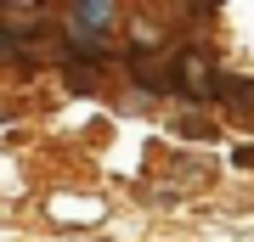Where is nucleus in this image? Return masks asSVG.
Masks as SVG:
<instances>
[{
    "label": "nucleus",
    "instance_id": "f257e3e1",
    "mask_svg": "<svg viewBox=\"0 0 254 242\" xmlns=\"http://www.w3.org/2000/svg\"><path fill=\"white\" fill-rule=\"evenodd\" d=\"M215 68L203 62L198 51H175V90H192V96H215Z\"/></svg>",
    "mask_w": 254,
    "mask_h": 242
},
{
    "label": "nucleus",
    "instance_id": "f03ea898",
    "mask_svg": "<svg viewBox=\"0 0 254 242\" xmlns=\"http://www.w3.org/2000/svg\"><path fill=\"white\" fill-rule=\"evenodd\" d=\"M136 79L147 90H175V56H136Z\"/></svg>",
    "mask_w": 254,
    "mask_h": 242
},
{
    "label": "nucleus",
    "instance_id": "7ed1b4c3",
    "mask_svg": "<svg viewBox=\"0 0 254 242\" xmlns=\"http://www.w3.org/2000/svg\"><path fill=\"white\" fill-rule=\"evenodd\" d=\"M0 51H11V34H0Z\"/></svg>",
    "mask_w": 254,
    "mask_h": 242
}]
</instances>
